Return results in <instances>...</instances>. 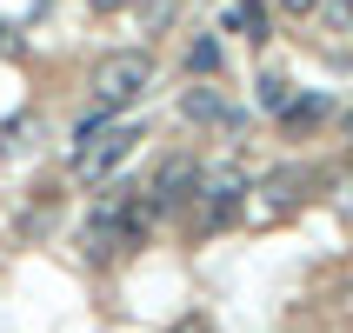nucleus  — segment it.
<instances>
[{"label": "nucleus", "instance_id": "12", "mask_svg": "<svg viewBox=\"0 0 353 333\" xmlns=\"http://www.w3.org/2000/svg\"><path fill=\"white\" fill-rule=\"evenodd\" d=\"M174 333H214V327H207V320H180Z\"/></svg>", "mask_w": 353, "mask_h": 333}, {"label": "nucleus", "instance_id": "5", "mask_svg": "<svg viewBox=\"0 0 353 333\" xmlns=\"http://www.w3.org/2000/svg\"><path fill=\"white\" fill-rule=\"evenodd\" d=\"M194 187H200V160L194 154H174V160H160V174H154V207H180V200H194Z\"/></svg>", "mask_w": 353, "mask_h": 333}, {"label": "nucleus", "instance_id": "15", "mask_svg": "<svg viewBox=\"0 0 353 333\" xmlns=\"http://www.w3.org/2000/svg\"><path fill=\"white\" fill-rule=\"evenodd\" d=\"M94 7H100V14H114V7H127V0H94Z\"/></svg>", "mask_w": 353, "mask_h": 333}, {"label": "nucleus", "instance_id": "7", "mask_svg": "<svg viewBox=\"0 0 353 333\" xmlns=\"http://www.w3.org/2000/svg\"><path fill=\"white\" fill-rule=\"evenodd\" d=\"M320 120H327V100H320V94L287 100V107H280V127H287V134H307V127H320Z\"/></svg>", "mask_w": 353, "mask_h": 333}, {"label": "nucleus", "instance_id": "13", "mask_svg": "<svg viewBox=\"0 0 353 333\" xmlns=\"http://www.w3.org/2000/svg\"><path fill=\"white\" fill-rule=\"evenodd\" d=\"M0 54H14V27H0Z\"/></svg>", "mask_w": 353, "mask_h": 333}, {"label": "nucleus", "instance_id": "4", "mask_svg": "<svg viewBox=\"0 0 353 333\" xmlns=\"http://www.w3.org/2000/svg\"><path fill=\"white\" fill-rule=\"evenodd\" d=\"M194 200H200V220L207 227H227V220L247 207V167L240 160H220V167H200V187H194Z\"/></svg>", "mask_w": 353, "mask_h": 333}, {"label": "nucleus", "instance_id": "11", "mask_svg": "<svg viewBox=\"0 0 353 333\" xmlns=\"http://www.w3.org/2000/svg\"><path fill=\"white\" fill-rule=\"evenodd\" d=\"M314 7H320V0H280V14H294V20H300V14H314Z\"/></svg>", "mask_w": 353, "mask_h": 333}, {"label": "nucleus", "instance_id": "3", "mask_svg": "<svg viewBox=\"0 0 353 333\" xmlns=\"http://www.w3.org/2000/svg\"><path fill=\"white\" fill-rule=\"evenodd\" d=\"M300 200H307V174H300V167H274L260 187H247V207H240V220H247V227H274V220L294 214Z\"/></svg>", "mask_w": 353, "mask_h": 333}, {"label": "nucleus", "instance_id": "1", "mask_svg": "<svg viewBox=\"0 0 353 333\" xmlns=\"http://www.w3.org/2000/svg\"><path fill=\"white\" fill-rule=\"evenodd\" d=\"M134 140H140V127L134 120H107V114H87L74 127V180H107L120 167V160L134 154Z\"/></svg>", "mask_w": 353, "mask_h": 333}, {"label": "nucleus", "instance_id": "6", "mask_svg": "<svg viewBox=\"0 0 353 333\" xmlns=\"http://www.w3.org/2000/svg\"><path fill=\"white\" fill-rule=\"evenodd\" d=\"M180 120H194V127H234V114L220 107L214 87H187L180 94Z\"/></svg>", "mask_w": 353, "mask_h": 333}, {"label": "nucleus", "instance_id": "8", "mask_svg": "<svg viewBox=\"0 0 353 333\" xmlns=\"http://www.w3.org/2000/svg\"><path fill=\"white\" fill-rule=\"evenodd\" d=\"M227 34L267 40V20H260V7H254V0H234V7H227Z\"/></svg>", "mask_w": 353, "mask_h": 333}, {"label": "nucleus", "instance_id": "14", "mask_svg": "<svg viewBox=\"0 0 353 333\" xmlns=\"http://www.w3.org/2000/svg\"><path fill=\"white\" fill-rule=\"evenodd\" d=\"M334 14H340V20H353V0H334Z\"/></svg>", "mask_w": 353, "mask_h": 333}, {"label": "nucleus", "instance_id": "9", "mask_svg": "<svg viewBox=\"0 0 353 333\" xmlns=\"http://www.w3.org/2000/svg\"><path fill=\"white\" fill-rule=\"evenodd\" d=\"M187 74H220V40H187Z\"/></svg>", "mask_w": 353, "mask_h": 333}, {"label": "nucleus", "instance_id": "2", "mask_svg": "<svg viewBox=\"0 0 353 333\" xmlns=\"http://www.w3.org/2000/svg\"><path fill=\"white\" fill-rule=\"evenodd\" d=\"M147 80H154V60L140 54V47H127V54H107L94 67V114L114 120L120 107H134L140 94H147Z\"/></svg>", "mask_w": 353, "mask_h": 333}, {"label": "nucleus", "instance_id": "10", "mask_svg": "<svg viewBox=\"0 0 353 333\" xmlns=\"http://www.w3.org/2000/svg\"><path fill=\"white\" fill-rule=\"evenodd\" d=\"M287 100H294V87H287L280 74H267V80H260V107H274V114H280Z\"/></svg>", "mask_w": 353, "mask_h": 333}]
</instances>
